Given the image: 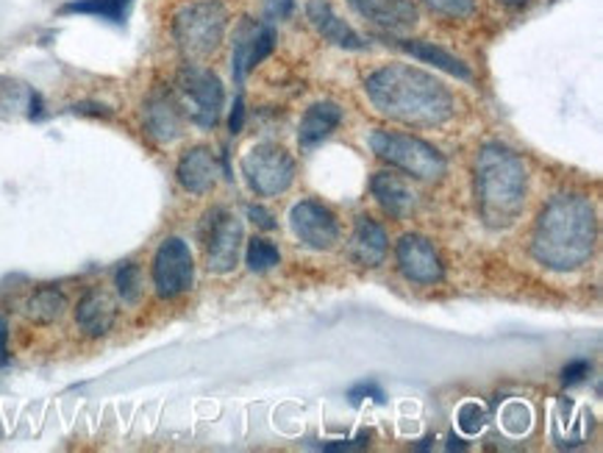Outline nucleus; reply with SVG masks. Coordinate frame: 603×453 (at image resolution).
<instances>
[{"instance_id": "1", "label": "nucleus", "mask_w": 603, "mask_h": 453, "mask_svg": "<svg viewBox=\"0 0 603 453\" xmlns=\"http://www.w3.org/2000/svg\"><path fill=\"white\" fill-rule=\"evenodd\" d=\"M365 93L378 111L409 129H437L457 111L451 90L412 64H385L367 75Z\"/></svg>"}, {"instance_id": "2", "label": "nucleus", "mask_w": 603, "mask_h": 453, "mask_svg": "<svg viewBox=\"0 0 603 453\" xmlns=\"http://www.w3.org/2000/svg\"><path fill=\"white\" fill-rule=\"evenodd\" d=\"M598 215L587 195L561 192L536 215L531 231V257L554 273H574L595 253Z\"/></svg>"}, {"instance_id": "3", "label": "nucleus", "mask_w": 603, "mask_h": 453, "mask_svg": "<svg viewBox=\"0 0 603 453\" xmlns=\"http://www.w3.org/2000/svg\"><path fill=\"white\" fill-rule=\"evenodd\" d=\"M529 198V167L515 151L484 145L475 159V203L484 226L506 231L520 220Z\"/></svg>"}, {"instance_id": "4", "label": "nucleus", "mask_w": 603, "mask_h": 453, "mask_svg": "<svg viewBox=\"0 0 603 453\" xmlns=\"http://www.w3.org/2000/svg\"><path fill=\"white\" fill-rule=\"evenodd\" d=\"M228 32V9L223 0H187L173 14V39L189 62L209 59Z\"/></svg>"}, {"instance_id": "5", "label": "nucleus", "mask_w": 603, "mask_h": 453, "mask_svg": "<svg viewBox=\"0 0 603 453\" xmlns=\"http://www.w3.org/2000/svg\"><path fill=\"white\" fill-rule=\"evenodd\" d=\"M370 147L378 159H385L387 165L398 167L412 178H421V181H439L448 170L446 156L434 145L423 142L421 136L381 129L373 131Z\"/></svg>"}, {"instance_id": "6", "label": "nucleus", "mask_w": 603, "mask_h": 453, "mask_svg": "<svg viewBox=\"0 0 603 453\" xmlns=\"http://www.w3.org/2000/svg\"><path fill=\"white\" fill-rule=\"evenodd\" d=\"M176 98L181 104L184 117L201 129H214L223 115V104H226V93L217 75L196 62H187L178 70Z\"/></svg>"}, {"instance_id": "7", "label": "nucleus", "mask_w": 603, "mask_h": 453, "mask_svg": "<svg viewBox=\"0 0 603 453\" xmlns=\"http://www.w3.org/2000/svg\"><path fill=\"white\" fill-rule=\"evenodd\" d=\"M243 176L259 198L284 195L295 181V162L275 142H259L243 156Z\"/></svg>"}, {"instance_id": "8", "label": "nucleus", "mask_w": 603, "mask_h": 453, "mask_svg": "<svg viewBox=\"0 0 603 453\" xmlns=\"http://www.w3.org/2000/svg\"><path fill=\"white\" fill-rule=\"evenodd\" d=\"M243 220L228 208H212L201 223V242L206 253V267L217 276H226L237 267L243 248Z\"/></svg>"}, {"instance_id": "9", "label": "nucleus", "mask_w": 603, "mask_h": 453, "mask_svg": "<svg viewBox=\"0 0 603 453\" xmlns=\"http://www.w3.org/2000/svg\"><path fill=\"white\" fill-rule=\"evenodd\" d=\"M196 282V262L187 242L178 237L165 239L153 257V284L162 298H178Z\"/></svg>"}, {"instance_id": "10", "label": "nucleus", "mask_w": 603, "mask_h": 453, "mask_svg": "<svg viewBox=\"0 0 603 453\" xmlns=\"http://www.w3.org/2000/svg\"><path fill=\"white\" fill-rule=\"evenodd\" d=\"M289 226H293L295 237L311 251H334L336 242H340V220H336V215L326 203L311 201V198L295 203L293 212H289Z\"/></svg>"}, {"instance_id": "11", "label": "nucleus", "mask_w": 603, "mask_h": 453, "mask_svg": "<svg viewBox=\"0 0 603 453\" xmlns=\"http://www.w3.org/2000/svg\"><path fill=\"white\" fill-rule=\"evenodd\" d=\"M395 262L403 278L409 284H417V287H434L446 276V264L439 259L437 248H434L431 239L421 237V234L401 237L395 248Z\"/></svg>"}, {"instance_id": "12", "label": "nucleus", "mask_w": 603, "mask_h": 453, "mask_svg": "<svg viewBox=\"0 0 603 453\" xmlns=\"http://www.w3.org/2000/svg\"><path fill=\"white\" fill-rule=\"evenodd\" d=\"M347 3L365 23L392 37L409 34L421 20L415 0H347Z\"/></svg>"}, {"instance_id": "13", "label": "nucleus", "mask_w": 603, "mask_h": 453, "mask_svg": "<svg viewBox=\"0 0 603 453\" xmlns=\"http://www.w3.org/2000/svg\"><path fill=\"white\" fill-rule=\"evenodd\" d=\"M184 111L176 93L170 90H156L145 104V131L158 145H170L184 134Z\"/></svg>"}, {"instance_id": "14", "label": "nucleus", "mask_w": 603, "mask_h": 453, "mask_svg": "<svg viewBox=\"0 0 603 453\" xmlns=\"http://www.w3.org/2000/svg\"><path fill=\"white\" fill-rule=\"evenodd\" d=\"M370 190L378 206L385 208L390 217H395V220H406L417 208V192L395 172H376L370 181Z\"/></svg>"}, {"instance_id": "15", "label": "nucleus", "mask_w": 603, "mask_h": 453, "mask_svg": "<svg viewBox=\"0 0 603 453\" xmlns=\"http://www.w3.org/2000/svg\"><path fill=\"white\" fill-rule=\"evenodd\" d=\"M178 184L192 195H206L217 184V159L209 147H189L178 162Z\"/></svg>"}, {"instance_id": "16", "label": "nucleus", "mask_w": 603, "mask_h": 453, "mask_svg": "<svg viewBox=\"0 0 603 453\" xmlns=\"http://www.w3.org/2000/svg\"><path fill=\"white\" fill-rule=\"evenodd\" d=\"M306 14H309V23L315 25L317 34L323 39H329V43L347 50L365 48V39L334 12V7H331L329 0H309V3H306Z\"/></svg>"}, {"instance_id": "17", "label": "nucleus", "mask_w": 603, "mask_h": 453, "mask_svg": "<svg viewBox=\"0 0 603 453\" xmlns=\"http://www.w3.org/2000/svg\"><path fill=\"white\" fill-rule=\"evenodd\" d=\"M117 320V303L106 289H90L75 307V323L90 337H104L109 334Z\"/></svg>"}, {"instance_id": "18", "label": "nucleus", "mask_w": 603, "mask_h": 453, "mask_svg": "<svg viewBox=\"0 0 603 453\" xmlns=\"http://www.w3.org/2000/svg\"><path fill=\"white\" fill-rule=\"evenodd\" d=\"M347 251H351V259H354L359 267H378V264H385L387 259V231L381 226H378L373 217L362 215L356 217V226L354 234H351V246H347Z\"/></svg>"}, {"instance_id": "19", "label": "nucleus", "mask_w": 603, "mask_h": 453, "mask_svg": "<svg viewBox=\"0 0 603 453\" xmlns=\"http://www.w3.org/2000/svg\"><path fill=\"white\" fill-rule=\"evenodd\" d=\"M340 123H342V109L336 104H331V100L309 106L304 120H300L298 145L304 147V151H311V147H317L323 140H329V136L340 129Z\"/></svg>"}, {"instance_id": "20", "label": "nucleus", "mask_w": 603, "mask_h": 453, "mask_svg": "<svg viewBox=\"0 0 603 453\" xmlns=\"http://www.w3.org/2000/svg\"><path fill=\"white\" fill-rule=\"evenodd\" d=\"M398 48L406 50L412 59H421V62L434 64V68L446 70V73L457 75V79H462V81L473 79V73H470L468 64H464L459 56H453V53H448V50L439 48V45L423 43V39H401V43H398Z\"/></svg>"}, {"instance_id": "21", "label": "nucleus", "mask_w": 603, "mask_h": 453, "mask_svg": "<svg viewBox=\"0 0 603 453\" xmlns=\"http://www.w3.org/2000/svg\"><path fill=\"white\" fill-rule=\"evenodd\" d=\"M68 309V298L61 295V289L56 287H43L31 295L28 303H25V318L37 325H48L54 320H59Z\"/></svg>"}, {"instance_id": "22", "label": "nucleus", "mask_w": 603, "mask_h": 453, "mask_svg": "<svg viewBox=\"0 0 603 453\" xmlns=\"http://www.w3.org/2000/svg\"><path fill=\"white\" fill-rule=\"evenodd\" d=\"M134 0H75L68 3L61 12L68 14H90V17L109 20V23H122L129 17V9Z\"/></svg>"}, {"instance_id": "23", "label": "nucleus", "mask_w": 603, "mask_h": 453, "mask_svg": "<svg viewBox=\"0 0 603 453\" xmlns=\"http://www.w3.org/2000/svg\"><path fill=\"white\" fill-rule=\"evenodd\" d=\"M259 23L253 20H243L234 32V79L243 81L245 73H248V59H250V45H253V37H257Z\"/></svg>"}, {"instance_id": "24", "label": "nucleus", "mask_w": 603, "mask_h": 453, "mask_svg": "<svg viewBox=\"0 0 603 453\" xmlns=\"http://www.w3.org/2000/svg\"><path fill=\"white\" fill-rule=\"evenodd\" d=\"M279 248L270 242V239L262 237H253L248 242V251H245V264H248L253 273H268L270 267H275L279 264Z\"/></svg>"}, {"instance_id": "25", "label": "nucleus", "mask_w": 603, "mask_h": 453, "mask_svg": "<svg viewBox=\"0 0 603 453\" xmlns=\"http://www.w3.org/2000/svg\"><path fill=\"white\" fill-rule=\"evenodd\" d=\"M115 287L117 295H120L126 303H137L142 295V273L134 262L122 264L120 270L115 273Z\"/></svg>"}, {"instance_id": "26", "label": "nucleus", "mask_w": 603, "mask_h": 453, "mask_svg": "<svg viewBox=\"0 0 603 453\" xmlns=\"http://www.w3.org/2000/svg\"><path fill=\"white\" fill-rule=\"evenodd\" d=\"M431 12L451 20H468L475 14V0H423Z\"/></svg>"}, {"instance_id": "27", "label": "nucleus", "mask_w": 603, "mask_h": 453, "mask_svg": "<svg viewBox=\"0 0 603 453\" xmlns=\"http://www.w3.org/2000/svg\"><path fill=\"white\" fill-rule=\"evenodd\" d=\"M275 48V32L270 25H259L257 37H253V45H250V59H248V70H253L257 64H262Z\"/></svg>"}, {"instance_id": "28", "label": "nucleus", "mask_w": 603, "mask_h": 453, "mask_svg": "<svg viewBox=\"0 0 603 453\" xmlns=\"http://www.w3.org/2000/svg\"><path fill=\"white\" fill-rule=\"evenodd\" d=\"M484 426H487V412H484V406L464 404L462 409H459V429H462L464 434H478Z\"/></svg>"}, {"instance_id": "29", "label": "nucleus", "mask_w": 603, "mask_h": 453, "mask_svg": "<svg viewBox=\"0 0 603 453\" xmlns=\"http://www.w3.org/2000/svg\"><path fill=\"white\" fill-rule=\"evenodd\" d=\"M584 375H590V361L587 359H574L561 370V381H565V384H579Z\"/></svg>"}, {"instance_id": "30", "label": "nucleus", "mask_w": 603, "mask_h": 453, "mask_svg": "<svg viewBox=\"0 0 603 453\" xmlns=\"http://www.w3.org/2000/svg\"><path fill=\"white\" fill-rule=\"evenodd\" d=\"M365 398H373V401H378V404H385V392L378 390L376 384H359L351 390V401H354V404H359V401H365Z\"/></svg>"}, {"instance_id": "31", "label": "nucleus", "mask_w": 603, "mask_h": 453, "mask_svg": "<svg viewBox=\"0 0 603 453\" xmlns=\"http://www.w3.org/2000/svg\"><path fill=\"white\" fill-rule=\"evenodd\" d=\"M248 217L253 223H257L259 228H264V231H273L275 228V217L270 215L268 208H262V206H248Z\"/></svg>"}, {"instance_id": "32", "label": "nucleus", "mask_w": 603, "mask_h": 453, "mask_svg": "<svg viewBox=\"0 0 603 453\" xmlns=\"http://www.w3.org/2000/svg\"><path fill=\"white\" fill-rule=\"evenodd\" d=\"M293 12V0H268V14L273 20H284Z\"/></svg>"}, {"instance_id": "33", "label": "nucleus", "mask_w": 603, "mask_h": 453, "mask_svg": "<svg viewBox=\"0 0 603 453\" xmlns=\"http://www.w3.org/2000/svg\"><path fill=\"white\" fill-rule=\"evenodd\" d=\"M9 361V325L7 318H0V365Z\"/></svg>"}, {"instance_id": "34", "label": "nucleus", "mask_w": 603, "mask_h": 453, "mask_svg": "<svg viewBox=\"0 0 603 453\" xmlns=\"http://www.w3.org/2000/svg\"><path fill=\"white\" fill-rule=\"evenodd\" d=\"M243 117H245L243 100H237V104H234V115H232V134H239V131H243Z\"/></svg>"}, {"instance_id": "35", "label": "nucleus", "mask_w": 603, "mask_h": 453, "mask_svg": "<svg viewBox=\"0 0 603 453\" xmlns=\"http://www.w3.org/2000/svg\"><path fill=\"white\" fill-rule=\"evenodd\" d=\"M504 3H506V7H515V9H518V7H525L529 0H504Z\"/></svg>"}]
</instances>
